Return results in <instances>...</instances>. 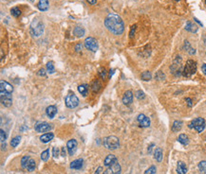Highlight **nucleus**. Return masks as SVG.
Masks as SVG:
<instances>
[{"instance_id":"20e7f679","label":"nucleus","mask_w":206,"mask_h":174,"mask_svg":"<svg viewBox=\"0 0 206 174\" xmlns=\"http://www.w3.org/2000/svg\"><path fill=\"white\" fill-rule=\"evenodd\" d=\"M188 127L190 129H195L198 132H201L205 129V120L202 117H197L190 122Z\"/></svg>"},{"instance_id":"37998d69","label":"nucleus","mask_w":206,"mask_h":174,"mask_svg":"<svg viewBox=\"0 0 206 174\" xmlns=\"http://www.w3.org/2000/svg\"><path fill=\"white\" fill-rule=\"evenodd\" d=\"M183 49H184L185 50H187V51H189V49H191V47H190V44H189L188 41H185V42H184V46H183Z\"/></svg>"},{"instance_id":"13d9d810","label":"nucleus","mask_w":206,"mask_h":174,"mask_svg":"<svg viewBox=\"0 0 206 174\" xmlns=\"http://www.w3.org/2000/svg\"><path fill=\"white\" fill-rule=\"evenodd\" d=\"M203 42H204V45L206 46V35L203 37Z\"/></svg>"},{"instance_id":"4d7b16f0","label":"nucleus","mask_w":206,"mask_h":174,"mask_svg":"<svg viewBox=\"0 0 206 174\" xmlns=\"http://www.w3.org/2000/svg\"><path fill=\"white\" fill-rule=\"evenodd\" d=\"M194 19H195V21H196V22H197V23H198V25H200V26H202V24H201V22H200V21H198V20L197 19V18H194Z\"/></svg>"},{"instance_id":"4be33fe9","label":"nucleus","mask_w":206,"mask_h":174,"mask_svg":"<svg viewBox=\"0 0 206 174\" xmlns=\"http://www.w3.org/2000/svg\"><path fill=\"white\" fill-rule=\"evenodd\" d=\"M185 29H186L187 31H190V32L195 33V32L198 31V26L193 24L191 21H187L186 26H185Z\"/></svg>"},{"instance_id":"a18cd8bd","label":"nucleus","mask_w":206,"mask_h":174,"mask_svg":"<svg viewBox=\"0 0 206 174\" xmlns=\"http://www.w3.org/2000/svg\"><path fill=\"white\" fill-rule=\"evenodd\" d=\"M38 75L39 76H46V72H45V69L44 68H41L38 71Z\"/></svg>"},{"instance_id":"aec40b11","label":"nucleus","mask_w":206,"mask_h":174,"mask_svg":"<svg viewBox=\"0 0 206 174\" xmlns=\"http://www.w3.org/2000/svg\"><path fill=\"white\" fill-rule=\"evenodd\" d=\"M54 137V134L52 132H47V134H44L40 136V141L43 143H47L50 142V140H52Z\"/></svg>"},{"instance_id":"1a4fd4ad","label":"nucleus","mask_w":206,"mask_h":174,"mask_svg":"<svg viewBox=\"0 0 206 174\" xmlns=\"http://www.w3.org/2000/svg\"><path fill=\"white\" fill-rule=\"evenodd\" d=\"M51 125L47 122H38L36 123L35 125V131L37 132H49L51 130Z\"/></svg>"},{"instance_id":"e433bc0d","label":"nucleus","mask_w":206,"mask_h":174,"mask_svg":"<svg viewBox=\"0 0 206 174\" xmlns=\"http://www.w3.org/2000/svg\"><path fill=\"white\" fill-rule=\"evenodd\" d=\"M135 96H136V98H137L138 99H140V101H141V99H143V98H145V94L143 93V91H142V90L136 91Z\"/></svg>"},{"instance_id":"f257e3e1","label":"nucleus","mask_w":206,"mask_h":174,"mask_svg":"<svg viewBox=\"0 0 206 174\" xmlns=\"http://www.w3.org/2000/svg\"><path fill=\"white\" fill-rule=\"evenodd\" d=\"M105 26L110 32L115 35L123 34L124 31V24L119 15L117 14H108L105 19Z\"/></svg>"},{"instance_id":"a878e982","label":"nucleus","mask_w":206,"mask_h":174,"mask_svg":"<svg viewBox=\"0 0 206 174\" xmlns=\"http://www.w3.org/2000/svg\"><path fill=\"white\" fill-rule=\"evenodd\" d=\"M182 122L179 120H175L174 123H173V125H172V131L177 132L182 129Z\"/></svg>"},{"instance_id":"864d4df0","label":"nucleus","mask_w":206,"mask_h":174,"mask_svg":"<svg viewBox=\"0 0 206 174\" xmlns=\"http://www.w3.org/2000/svg\"><path fill=\"white\" fill-rule=\"evenodd\" d=\"M6 149V142L5 143H1V150H4Z\"/></svg>"},{"instance_id":"f8f14e48","label":"nucleus","mask_w":206,"mask_h":174,"mask_svg":"<svg viewBox=\"0 0 206 174\" xmlns=\"http://www.w3.org/2000/svg\"><path fill=\"white\" fill-rule=\"evenodd\" d=\"M121 171H122V168H121V165L118 163V161L110 165L108 169V174H121Z\"/></svg>"},{"instance_id":"a211bd4d","label":"nucleus","mask_w":206,"mask_h":174,"mask_svg":"<svg viewBox=\"0 0 206 174\" xmlns=\"http://www.w3.org/2000/svg\"><path fill=\"white\" fill-rule=\"evenodd\" d=\"M49 7H50V4L47 0H39L37 4V8L41 10V12H46V10H47V9H49Z\"/></svg>"},{"instance_id":"9b49d317","label":"nucleus","mask_w":206,"mask_h":174,"mask_svg":"<svg viewBox=\"0 0 206 174\" xmlns=\"http://www.w3.org/2000/svg\"><path fill=\"white\" fill-rule=\"evenodd\" d=\"M137 120L139 122V124L141 127L142 128H147L150 126V119L149 117H147L146 116H145L143 114H140L138 117H137Z\"/></svg>"},{"instance_id":"0eeeda50","label":"nucleus","mask_w":206,"mask_h":174,"mask_svg":"<svg viewBox=\"0 0 206 174\" xmlns=\"http://www.w3.org/2000/svg\"><path fill=\"white\" fill-rule=\"evenodd\" d=\"M182 59L179 56H177L174 62H173V64L171 65V71L173 74H175V75L179 76L181 75V72H182Z\"/></svg>"},{"instance_id":"c85d7f7f","label":"nucleus","mask_w":206,"mask_h":174,"mask_svg":"<svg viewBox=\"0 0 206 174\" xmlns=\"http://www.w3.org/2000/svg\"><path fill=\"white\" fill-rule=\"evenodd\" d=\"M35 166H36L35 161L34 160V159L31 158V160L29 161L28 165H27V169L29 170V171H34V170L35 169Z\"/></svg>"},{"instance_id":"6ab92c4d","label":"nucleus","mask_w":206,"mask_h":174,"mask_svg":"<svg viewBox=\"0 0 206 174\" xmlns=\"http://www.w3.org/2000/svg\"><path fill=\"white\" fill-rule=\"evenodd\" d=\"M177 172L179 174H186L187 172V166L183 162L179 161L177 165Z\"/></svg>"},{"instance_id":"4468645a","label":"nucleus","mask_w":206,"mask_h":174,"mask_svg":"<svg viewBox=\"0 0 206 174\" xmlns=\"http://www.w3.org/2000/svg\"><path fill=\"white\" fill-rule=\"evenodd\" d=\"M132 101H133V93H132L131 90H127L126 93L124 94L123 102L124 105H130Z\"/></svg>"},{"instance_id":"cd10ccee","label":"nucleus","mask_w":206,"mask_h":174,"mask_svg":"<svg viewBox=\"0 0 206 174\" xmlns=\"http://www.w3.org/2000/svg\"><path fill=\"white\" fill-rule=\"evenodd\" d=\"M92 91L94 92V93H97V92H99V90L101 89V87H102V84L100 83V81L99 80H95L93 81V83H92Z\"/></svg>"},{"instance_id":"b1692460","label":"nucleus","mask_w":206,"mask_h":174,"mask_svg":"<svg viewBox=\"0 0 206 174\" xmlns=\"http://www.w3.org/2000/svg\"><path fill=\"white\" fill-rule=\"evenodd\" d=\"M78 91L79 93L83 96V97H86L88 92V85L87 84H81L78 86Z\"/></svg>"},{"instance_id":"052dcab7","label":"nucleus","mask_w":206,"mask_h":174,"mask_svg":"<svg viewBox=\"0 0 206 174\" xmlns=\"http://www.w3.org/2000/svg\"><path fill=\"white\" fill-rule=\"evenodd\" d=\"M176 1H179V0H176Z\"/></svg>"},{"instance_id":"a19ab883","label":"nucleus","mask_w":206,"mask_h":174,"mask_svg":"<svg viewBox=\"0 0 206 174\" xmlns=\"http://www.w3.org/2000/svg\"><path fill=\"white\" fill-rule=\"evenodd\" d=\"M59 153H60V150H59V149L58 148H53V150H52V154H53V156L56 158V157H58V155H59Z\"/></svg>"},{"instance_id":"7c9ffc66","label":"nucleus","mask_w":206,"mask_h":174,"mask_svg":"<svg viewBox=\"0 0 206 174\" xmlns=\"http://www.w3.org/2000/svg\"><path fill=\"white\" fill-rule=\"evenodd\" d=\"M141 78H142V80H151V78H152V75H151V72H149V71H145V72H142V75H141Z\"/></svg>"},{"instance_id":"412c9836","label":"nucleus","mask_w":206,"mask_h":174,"mask_svg":"<svg viewBox=\"0 0 206 174\" xmlns=\"http://www.w3.org/2000/svg\"><path fill=\"white\" fill-rule=\"evenodd\" d=\"M117 161V158L115 155L113 154H108V156L105 157V166H109L110 165H112L114 162Z\"/></svg>"},{"instance_id":"f3484780","label":"nucleus","mask_w":206,"mask_h":174,"mask_svg":"<svg viewBox=\"0 0 206 174\" xmlns=\"http://www.w3.org/2000/svg\"><path fill=\"white\" fill-rule=\"evenodd\" d=\"M46 114H47V116H49L50 118H53L55 114H57V108H56V106H54V105L49 106V107H47V108L46 109Z\"/></svg>"},{"instance_id":"dca6fc26","label":"nucleus","mask_w":206,"mask_h":174,"mask_svg":"<svg viewBox=\"0 0 206 174\" xmlns=\"http://www.w3.org/2000/svg\"><path fill=\"white\" fill-rule=\"evenodd\" d=\"M83 164H84V161L82 158H79V159H76V160L72 161L71 163V168L72 169H81L83 168Z\"/></svg>"},{"instance_id":"6e6d98bb","label":"nucleus","mask_w":206,"mask_h":174,"mask_svg":"<svg viewBox=\"0 0 206 174\" xmlns=\"http://www.w3.org/2000/svg\"><path fill=\"white\" fill-rule=\"evenodd\" d=\"M152 147H154V144H152V145L148 148V153H152Z\"/></svg>"},{"instance_id":"9d476101","label":"nucleus","mask_w":206,"mask_h":174,"mask_svg":"<svg viewBox=\"0 0 206 174\" xmlns=\"http://www.w3.org/2000/svg\"><path fill=\"white\" fill-rule=\"evenodd\" d=\"M31 31L32 32V34L34 36H40L44 31V25L40 21H37L35 23V26L31 25Z\"/></svg>"},{"instance_id":"49530a36","label":"nucleus","mask_w":206,"mask_h":174,"mask_svg":"<svg viewBox=\"0 0 206 174\" xmlns=\"http://www.w3.org/2000/svg\"><path fill=\"white\" fill-rule=\"evenodd\" d=\"M75 49H76V51H80V50H82V45H81V44H78V45H76Z\"/></svg>"},{"instance_id":"8fccbe9b","label":"nucleus","mask_w":206,"mask_h":174,"mask_svg":"<svg viewBox=\"0 0 206 174\" xmlns=\"http://www.w3.org/2000/svg\"><path fill=\"white\" fill-rule=\"evenodd\" d=\"M201 70H202V72H203L204 75H206V64H204L203 65L201 66Z\"/></svg>"},{"instance_id":"39448f33","label":"nucleus","mask_w":206,"mask_h":174,"mask_svg":"<svg viewBox=\"0 0 206 174\" xmlns=\"http://www.w3.org/2000/svg\"><path fill=\"white\" fill-rule=\"evenodd\" d=\"M65 104L68 108L73 109L79 105V99L74 94H69L65 98Z\"/></svg>"},{"instance_id":"393cba45","label":"nucleus","mask_w":206,"mask_h":174,"mask_svg":"<svg viewBox=\"0 0 206 174\" xmlns=\"http://www.w3.org/2000/svg\"><path fill=\"white\" fill-rule=\"evenodd\" d=\"M178 140H179V143H182L183 146L188 145V143H189V138H188V136H187L186 134H179V136L178 137Z\"/></svg>"},{"instance_id":"2f4dec72","label":"nucleus","mask_w":206,"mask_h":174,"mask_svg":"<svg viewBox=\"0 0 206 174\" xmlns=\"http://www.w3.org/2000/svg\"><path fill=\"white\" fill-rule=\"evenodd\" d=\"M10 13H12L13 16L18 17L21 15V10H19V8H17V7H14V8L10 9Z\"/></svg>"},{"instance_id":"3c124183","label":"nucleus","mask_w":206,"mask_h":174,"mask_svg":"<svg viewBox=\"0 0 206 174\" xmlns=\"http://www.w3.org/2000/svg\"><path fill=\"white\" fill-rule=\"evenodd\" d=\"M87 1L91 5H95L96 4V2H97V0H87Z\"/></svg>"},{"instance_id":"423d86ee","label":"nucleus","mask_w":206,"mask_h":174,"mask_svg":"<svg viewBox=\"0 0 206 174\" xmlns=\"http://www.w3.org/2000/svg\"><path fill=\"white\" fill-rule=\"evenodd\" d=\"M84 46H86L87 49L92 51V52H96L99 47L97 40L92 38V37H87V38L84 40Z\"/></svg>"},{"instance_id":"79ce46f5","label":"nucleus","mask_w":206,"mask_h":174,"mask_svg":"<svg viewBox=\"0 0 206 174\" xmlns=\"http://www.w3.org/2000/svg\"><path fill=\"white\" fill-rule=\"evenodd\" d=\"M135 31H136V25H133L131 27V31H130V33H129V36H130V38H132V37L134 36V33H135Z\"/></svg>"},{"instance_id":"bb28decb","label":"nucleus","mask_w":206,"mask_h":174,"mask_svg":"<svg viewBox=\"0 0 206 174\" xmlns=\"http://www.w3.org/2000/svg\"><path fill=\"white\" fill-rule=\"evenodd\" d=\"M73 32H74V34L77 37H82L84 35V29L82 27H76L74 28V31H73Z\"/></svg>"},{"instance_id":"09e8293b","label":"nucleus","mask_w":206,"mask_h":174,"mask_svg":"<svg viewBox=\"0 0 206 174\" xmlns=\"http://www.w3.org/2000/svg\"><path fill=\"white\" fill-rule=\"evenodd\" d=\"M102 169H103L102 166H99V168L96 169V171H95V173H94V174H100V173L102 172Z\"/></svg>"},{"instance_id":"6e6552de","label":"nucleus","mask_w":206,"mask_h":174,"mask_svg":"<svg viewBox=\"0 0 206 174\" xmlns=\"http://www.w3.org/2000/svg\"><path fill=\"white\" fill-rule=\"evenodd\" d=\"M0 98H1L2 104L5 107H10L13 104V98L12 94L7 92H0Z\"/></svg>"},{"instance_id":"c03bdc74","label":"nucleus","mask_w":206,"mask_h":174,"mask_svg":"<svg viewBox=\"0 0 206 174\" xmlns=\"http://www.w3.org/2000/svg\"><path fill=\"white\" fill-rule=\"evenodd\" d=\"M100 76H101V78L103 80H105V77H106V72H105V69L104 68L102 70V71L100 72Z\"/></svg>"},{"instance_id":"58836bf2","label":"nucleus","mask_w":206,"mask_h":174,"mask_svg":"<svg viewBox=\"0 0 206 174\" xmlns=\"http://www.w3.org/2000/svg\"><path fill=\"white\" fill-rule=\"evenodd\" d=\"M6 138H7V134L4 132V130H0V139H1V143H5L6 142Z\"/></svg>"},{"instance_id":"4c0bfd02","label":"nucleus","mask_w":206,"mask_h":174,"mask_svg":"<svg viewBox=\"0 0 206 174\" xmlns=\"http://www.w3.org/2000/svg\"><path fill=\"white\" fill-rule=\"evenodd\" d=\"M157 171V168L155 166H151L150 168H147L145 171V174H155Z\"/></svg>"},{"instance_id":"72a5a7b5","label":"nucleus","mask_w":206,"mask_h":174,"mask_svg":"<svg viewBox=\"0 0 206 174\" xmlns=\"http://www.w3.org/2000/svg\"><path fill=\"white\" fill-rule=\"evenodd\" d=\"M47 73H50V74L54 73L55 68H54V64H53L52 62H49L47 64Z\"/></svg>"},{"instance_id":"f03ea898","label":"nucleus","mask_w":206,"mask_h":174,"mask_svg":"<svg viewBox=\"0 0 206 174\" xmlns=\"http://www.w3.org/2000/svg\"><path fill=\"white\" fill-rule=\"evenodd\" d=\"M104 146L108 150H116L119 148L120 146V141H119V138L116 137L114 135H110L108 136V137L104 138Z\"/></svg>"},{"instance_id":"f704fd0d","label":"nucleus","mask_w":206,"mask_h":174,"mask_svg":"<svg viewBox=\"0 0 206 174\" xmlns=\"http://www.w3.org/2000/svg\"><path fill=\"white\" fill-rule=\"evenodd\" d=\"M49 157H50V150L47 149L41 153V159L43 161H47V159H49Z\"/></svg>"},{"instance_id":"473e14b6","label":"nucleus","mask_w":206,"mask_h":174,"mask_svg":"<svg viewBox=\"0 0 206 174\" xmlns=\"http://www.w3.org/2000/svg\"><path fill=\"white\" fill-rule=\"evenodd\" d=\"M20 140H21V137L20 136H15V137H13L12 139V141H10V146L13 148H15L18 146V144L20 143Z\"/></svg>"},{"instance_id":"c9c22d12","label":"nucleus","mask_w":206,"mask_h":174,"mask_svg":"<svg viewBox=\"0 0 206 174\" xmlns=\"http://www.w3.org/2000/svg\"><path fill=\"white\" fill-rule=\"evenodd\" d=\"M198 169L200 170V172H206V161H201L198 163Z\"/></svg>"},{"instance_id":"ddd939ff","label":"nucleus","mask_w":206,"mask_h":174,"mask_svg":"<svg viewBox=\"0 0 206 174\" xmlns=\"http://www.w3.org/2000/svg\"><path fill=\"white\" fill-rule=\"evenodd\" d=\"M77 146H78V143H77L75 139L68 140L67 143V148H68V151L69 155H73L75 153V151L77 150Z\"/></svg>"},{"instance_id":"5701e85b","label":"nucleus","mask_w":206,"mask_h":174,"mask_svg":"<svg viewBox=\"0 0 206 174\" xmlns=\"http://www.w3.org/2000/svg\"><path fill=\"white\" fill-rule=\"evenodd\" d=\"M154 158L156 159L157 162H161L163 160V150L161 148H157L154 151Z\"/></svg>"},{"instance_id":"5fc2aeb1","label":"nucleus","mask_w":206,"mask_h":174,"mask_svg":"<svg viewBox=\"0 0 206 174\" xmlns=\"http://www.w3.org/2000/svg\"><path fill=\"white\" fill-rule=\"evenodd\" d=\"M188 52H189L190 54H195V53H196V50H195V49H189V51H188Z\"/></svg>"},{"instance_id":"bf43d9fd","label":"nucleus","mask_w":206,"mask_h":174,"mask_svg":"<svg viewBox=\"0 0 206 174\" xmlns=\"http://www.w3.org/2000/svg\"><path fill=\"white\" fill-rule=\"evenodd\" d=\"M102 174H108V170H106V171H105L104 173H102Z\"/></svg>"},{"instance_id":"680f3d73","label":"nucleus","mask_w":206,"mask_h":174,"mask_svg":"<svg viewBox=\"0 0 206 174\" xmlns=\"http://www.w3.org/2000/svg\"><path fill=\"white\" fill-rule=\"evenodd\" d=\"M205 3H206V0H205Z\"/></svg>"},{"instance_id":"2eb2a0df","label":"nucleus","mask_w":206,"mask_h":174,"mask_svg":"<svg viewBox=\"0 0 206 174\" xmlns=\"http://www.w3.org/2000/svg\"><path fill=\"white\" fill-rule=\"evenodd\" d=\"M0 91L1 92H7V93H13V87L9 82H7L5 80L0 81Z\"/></svg>"},{"instance_id":"7ed1b4c3","label":"nucleus","mask_w":206,"mask_h":174,"mask_svg":"<svg viewBox=\"0 0 206 174\" xmlns=\"http://www.w3.org/2000/svg\"><path fill=\"white\" fill-rule=\"evenodd\" d=\"M196 71H197L196 62H194L193 60H189V61H187L184 68H183L182 74L184 77L188 78V77H191L192 75H194V74L196 73Z\"/></svg>"},{"instance_id":"de8ad7c7","label":"nucleus","mask_w":206,"mask_h":174,"mask_svg":"<svg viewBox=\"0 0 206 174\" xmlns=\"http://www.w3.org/2000/svg\"><path fill=\"white\" fill-rule=\"evenodd\" d=\"M185 101H186V102H187V104H188V106H192V101H191V98H185Z\"/></svg>"},{"instance_id":"c756f323","label":"nucleus","mask_w":206,"mask_h":174,"mask_svg":"<svg viewBox=\"0 0 206 174\" xmlns=\"http://www.w3.org/2000/svg\"><path fill=\"white\" fill-rule=\"evenodd\" d=\"M29 160H31V157L28 156V155H25V156L22 157V159H21V166H22V168H27V165H28V163H29Z\"/></svg>"},{"instance_id":"603ef678","label":"nucleus","mask_w":206,"mask_h":174,"mask_svg":"<svg viewBox=\"0 0 206 174\" xmlns=\"http://www.w3.org/2000/svg\"><path fill=\"white\" fill-rule=\"evenodd\" d=\"M61 155L63 157L66 156V148H62V153H61Z\"/></svg>"},{"instance_id":"ea45409f","label":"nucleus","mask_w":206,"mask_h":174,"mask_svg":"<svg viewBox=\"0 0 206 174\" xmlns=\"http://www.w3.org/2000/svg\"><path fill=\"white\" fill-rule=\"evenodd\" d=\"M164 78H165L164 74H163V72H161V71L157 72V74H156V80H164Z\"/></svg>"}]
</instances>
